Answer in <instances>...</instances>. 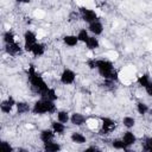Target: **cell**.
I'll list each match as a JSON object with an SVG mask.
<instances>
[{
  "label": "cell",
  "mask_w": 152,
  "mask_h": 152,
  "mask_svg": "<svg viewBox=\"0 0 152 152\" xmlns=\"http://www.w3.org/2000/svg\"><path fill=\"white\" fill-rule=\"evenodd\" d=\"M84 45L87 46V49L89 51H95V50H97L101 46V43H100V40H99V38L96 36H93L91 34Z\"/></svg>",
  "instance_id": "cell-15"
},
{
  "label": "cell",
  "mask_w": 152,
  "mask_h": 152,
  "mask_svg": "<svg viewBox=\"0 0 152 152\" xmlns=\"http://www.w3.org/2000/svg\"><path fill=\"white\" fill-rule=\"evenodd\" d=\"M137 82L139 83V86H141L142 88H145L150 82H151V78H150V75H147V74H142V75H140V76H138V78H137Z\"/></svg>",
  "instance_id": "cell-24"
},
{
  "label": "cell",
  "mask_w": 152,
  "mask_h": 152,
  "mask_svg": "<svg viewBox=\"0 0 152 152\" xmlns=\"http://www.w3.org/2000/svg\"><path fill=\"white\" fill-rule=\"evenodd\" d=\"M63 43L66 46H69V48H75V46H77V44L80 43V40H78V38H77L76 34H65L63 37Z\"/></svg>",
  "instance_id": "cell-16"
},
{
  "label": "cell",
  "mask_w": 152,
  "mask_h": 152,
  "mask_svg": "<svg viewBox=\"0 0 152 152\" xmlns=\"http://www.w3.org/2000/svg\"><path fill=\"white\" fill-rule=\"evenodd\" d=\"M2 40L5 44H10V43H14L15 42V36L11 30H7L2 33Z\"/></svg>",
  "instance_id": "cell-23"
},
{
  "label": "cell",
  "mask_w": 152,
  "mask_h": 152,
  "mask_svg": "<svg viewBox=\"0 0 152 152\" xmlns=\"http://www.w3.org/2000/svg\"><path fill=\"white\" fill-rule=\"evenodd\" d=\"M77 38H78V40H80V43H83V44H86L87 43V40L89 39V37H90V32L88 31V28H81V30H78V32H77Z\"/></svg>",
  "instance_id": "cell-21"
},
{
  "label": "cell",
  "mask_w": 152,
  "mask_h": 152,
  "mask_svg": "<svg viewBox=\"0 0 152 152\" xmlns=\"http://www.w3.org/2000/svg\"><path fill=\"white\" fill-rule=\"evenodd\" d=\"M17 110H18V114H24V113H28L31 110L30 106L26 103V102H17Z\"/></svg>",
  "instance_id": "cell-25"
},
{
  "label": "cell",
  "mask_w": 152,
  "mask_h": 152,
  "mask_svg": "<svg viewBox=\"0 0 152 152\" xmlns=\"http://www.w3.org/2000/svg\"><path fill=\"white\" fill-rule=\"evenodd\" d=\"M80 15H81V19L87 24H90V23H93L95 20H99L97 11L88 8V7H84V6L80 7Z\"/></svg>",
  "instance_id": "cell-5"
},
{
  "label": "cell",
  "mask_w": 152,
  "mask_h": 152,
  "mask_svg": "<svg viewBox=\"0 0 152 152\" xmlns=\"http://www.w3.org/2000/svg\"><path fill=\"white\" fill-rule=\"evenodd\" d=\"M30 53H32L34 57H40V56H43V55L45 53V45H44L43 43L37 42V43L32 46Z\"/></svg>",
  "instance_id": "cell-17"
},
{
  "label": "cell",
  "mask_w": 152,
  "mask_h": 152,
  "mask_svg": "<svg viewBox=\"0 0 152 152\" xmlns=\"http://www.w3.org/2000/svg\"><path fill=\"white\" fill-rule=\"evenodd\" d=\"M112 146H113L115 150H128L121 138H120V139H114V140L112 141Z\"/></svg>",
  "instance_id": "cell-27"
},
{
  "label": "cell",
  "mask_w": 152,
  "mask_h": 152,
  "mask_svg": "<svg viewBox=\"0 0 152 152\" xmlns=\"http://www.w3.org/2000/svg\"><path fill=\"white\" fill-rule=\"evenodd\" d=\"M86 125L88 126V128L89 129H91V131H95L101 124H99V121L96 120V119H87V122H86Z\"/></svg>",
  "instance_id": "cell-28"
},
{
  "label": "cell",
  "mask_w": 152,
  "mask_h": 152,
  "mask_svg": "<svg viewBox=\"0 0 152 152\" xmlns=\"http://www.w3.org/2000/svg\"><path fill=\"white\" fill-rule=\"evenodd\" d=\"M70 122H71V125H74L76 127H80V126L86 125L87 118H86L84 114H82L80 112H75V113H72L70 115Z\"/></svg>",
  "instance_id": "cell-9"
},
{
  "label": "cell",
  "mask_w": 152,
  "mask_h": 152,
  "mask_svg": "<svg viewBox=\"0 0 152 152\" xmlns=\"http://www.w3.org/2000/svg\"><path fill=\"white\" fill-rule=\"evenodd\" d=\"M0 150H1V151H4V152H12L14 148H13V146H12L8 141L2 140V141L0 142Z\"/></svg>",
  "instance_id": "cell-29"
},
{
  "label": "cell",
  "mask_w": 152,
  "mask_h": 152,
  "mask_svg": "<svg viewBox=\"0 0 152 152\" xmlns=\"http://www.w3.org/2000/svg\"><path fill=\"white\" fill-rule=\"evenodd\" d=\"M55 114H56V120H58V121H61L63 124L70 122V114H69V112H66V110H58Z\"/></svg>",
  "instance_id": "cell-20"
},
{
  "label": "cell",
  "mask_w": 152,
  "mask_h": 152,
  "mask_svg": "<svg viewBox=\"0 0 152 152\" xmlns=\"http://www.w3.org/2000/svg\"><path fill=\"white\" fill-rule=\"evenodd\" d=\"M76 72L70 68H64L59 75V82L64 86H70L76 81Z\"/></svg>",
  "instance_id": "cell-6"
},
{
  "label": "cell",
  "mask_w": 152,
  "mask_h": 152,
  "mask_svg": "<svg viewBox=\"0 0 152 152\" xmlns=\"http://www.w3.org/2000/svg\"><path fill=\"white\" fill-rule=\"evenodd\" d=\"M144 89H145L146 94H147L150 97H152V81H151V82H150V83H148Z\"/></svg>",
  "instance_id": "cell-31"
},
{
  "label": "cell",
  "mask_w": 152,
  "mask_h": 152,
  "mask_svg": "<svg viewBox=\"0 0 152 152\" xmlns=\"http://www.w3.org/2000/svg\"><path fill=\"white\" fill-rule=\"evenodd\" d=\"M145 151H150L152 152V137H148L145 139V142H144V147H142Z\"/></svg>",
  "instance_id": "cell-30"
},
{
  "label": "cell",
  "mask_w": 152,
  "mask_h": 152,
  "mask_svg": "<svg viewBox=\"0 0 152 152\" xmlns=\"http://www.w3.org/2000/svg\"><path fill=\"white\" fill-rule=\"evenodd\" d=\"M103 30H104V26L100 20H95V21L88 24V31L93 36H96V37L101 36L103 33Z\"/></svg>",
  "instance_id": "cell-8"
},
{
  "label": "cell",
  "mask_w": 152,
  "mask_h": 152,
  "mask_svg": "<svg viewBox=\"0 0 152 152\" xmlns=\"http://www.w3.org/2000/svg\"><path fill=\"white\" fill-rule=\"evenodd\" d=\"M23 39H24V51L31 52L32 46L38 42V36L36 32L31 30H26L23 34Z\"/></svg>",
  "instance_id": "cell-4"
},
{
  "label": "cell",
  "mask_w": 152,
  "mask_h": 152,
  "mask_svg": "<svg viewBox=\"0 0 152 152\" xmlns=\"http://www.w3.org/2000/svg\"><path fill=\"white\" fill-rule=\"evenodd\" d=\"M121 139H122V141L125 142V145L127 146V148L132 147V146L137 142V140H138V138H137L135 133H133L131 129H128V131L124 132V134H122Z\"/></svg>",
  "instance_id": "cell-10"
},
{
  "label": "cell",
  "mask_w": 152,
  "mask_h": 152,
  "mask_svg": "<svg viewBox=\"0 0 152 152\" xmlns=\"http://www.w3.org/2000/svg\"><path fill=\"white\" fill-rule=\"evenodd\" d=\"M96 150H99V148L95 147V146H90V147H87L86 148V151H96Z\"/></svg>",
  "instance_id": "cell-32"
},
{
  "label": "cell",
  "mask_w": 152,
  "mask_h": 152,
  "mask_svg": "<svg viewBox=\"0 0 152 152\" xmlns=\"http://www.w3.org/2000/svg\"><path fill=\"white\" fill-rule=\"evenodd\" d=\"M15 106H17L15 100H14L12 96H8L7 99H5V100L1 101L0 109H1V112H2L4 114H10V113L13 110V108H14Z\"/></svg>",
  "instance_id": "cell-7"
},
{
  "label": "cell",
  "mask_w": 152,
  "mask_h": 152,
  "mask_svg": "<svg viewBox=\"0 0 152 152\" xmlns=\"http://www.w3.org/2000/svg\"><path fill=\"white\" fill-rule=\"evenodd\" d=\"M135 119L133 118V116H129V115H127V116H124L122 118V125H124V127H126L127 129H132L134 126H135Z\"/></svg>",
  "instance_id": "cell-22"
},
{
  "label": "cell",
  "mask_w": 152,
  "mask_h": 152,
  "mask_svg": "<svg viewBox=\"0 0 152 152\" xmlns=\"http://www.w3.org/2000/svg\"><path fill=\"white\" fill-rule=\"evenodd\" d=\"M44 150L48 152H57V151L62 150V146L59 142H55L53 140H51V141H48L44 144Z\"/></svg>",
  "instance_id": "cell-19"
},
{
  "label": "cell",
  "mask_w": 152,
  "mask_h": 152,
  "mask_svg": "<svg viewBox=\"0 0 152 152\" xmlns=\"http://www.w3.org/2000/svg\"><path fill=\"white\" fill-rule=\"evenodd\" d=\"M65 125L66 124H63V122H61L58 120H55V121L51 122V128H52V131L56 134H63L65 132V129H66V126Z\"/></svg>",
  "instance_id": "cell-18"
},
{
  "label": "cell",
  "mask_w": 152,
  "mask_h": 152,
  "mask_svg": "<svg viewBox=\"0 0 152 152\" xmlns=\"http://www.w3.org/2000/svg\"><path fill=\"white\" fill-rule=\"evenodd\" d=\"M70 140H71V142H74V144L83 145V144L87 142V137H86L83 133L75 131V132H71V134H70Z\"/></svg>",
  "instance_id": "cell-13"
},
{
  "label": "cell",
  "mask_w": 152,
  "mask_h": 152,
  "mask_svg": "<svg viewBox=\"0 0 152 152\" xmlns=\"http://www.w3.org/2000/svg\"><path fill=\"white\" fill-rule=\"evenodd\" d=\"M17 2L18 4H28L30 0H17Z\"/></svg>",
  "instance_id": "cell-33"
},
{
  "label": "cell",
  "mask_w": 152,
  "mask_h": 152,
  "mask_svg": "<svg viewBox=\"0 0 152 152\" xmlns=\"http://www.w3.org/2000/svg\"><path fill=\"white\" fill-rule=\"evenodd\" d=\"M96 70L106 81H116L119 80V72L115 71L114 65L110 61L106 58L96 59Z\"/></svg>",
  "instance_id": "cell-2"
},
{
  "label": "cell",
  "mask_w": 152,
  "mask_h": 152,
  "mask_svg": "<svg viewBox=\"0 0 152 152\" xmlns=\"http://www.w3.org/2000/svg\"><path fill=\"white\" fill-rule=\"evenodd\" d=\"M55 134H56V133L52 131V128H45V129H42V131H40V133H39V139H40V141H42L43 144H45V142H48V141L53 140Z\"/></svg>",
  "instance_id": "cell-12"
},
{
  "label": "cell",
  "mask_w": 152,
  "mask_h": 152,
  "mask_svg": "<svg viewBox=\"0 0 152 152\" xmlns=\"http://www.w3.org/2000/svg\"><path fill=\"white\" fill-rule=\"evenodd\" d=\"M21 49H24V48H21L17 42L10 43V44H5V50H6V52H7L10 56H15V55L20 53Z\"/></svg>",
  "instance_id": "cell-14"
},
{
  "label": "cell",
  "mask_w": 152,
  "mask_h": 152,
  "mask_svg": "<svg viewBox=\"0 0 152 152\" xmlns=\"http://www.w3.org/2000/svg\"><path fill=\"white\" fill-rule=\"evenodd\" d=\"M56 104L55 101L49 100L46 97H40L34 102V104L31 108V112L34 115H44V114H53L56 113Z\"/></svg>",
  "instance_id": "cell-3"
},
{
  "label": "cell",
  "mask_w": 152,
  "mask_h": 152,
  "mask_svg": "<svg viewBox=\"0 0 152 152\" xmlns=\"http://www.w3.org/2000/svg\"><path fill=\"white\" fill-rule=\"evenodd\" d=\"M100 126H101L102 132H104L106 134H108V133H110L115 128V121L112 120V119H109V118H102Z\"/></svg>",
  "instance_id": "cell-11"
},
{
  "label": "cell",
  "mask_w": 152,
  "mask_h": 152,
  "mask_svg": "<svg viewBox=\"0 0 152 152\" xmlns=\"http://www.w3.org/2000/svg\"><path fill=\"white\" fill-rule=\"evenodd\" d=\"M28 81H30L31 88L33 89L34 93H37L40 97H46L48 96V93H49L51 87L48 86L45 80L34 70L33 66H31L30 70H28Z\"/></svg>",
  "instance_id": "cell-1"
},
{
  "label": "cell",
  "mask_w": 152,
  "mask_h": 152,
  "mask_svg": "<svg viewBox=\"0 0 152 152\" xmlns=\"http://www.w3.org/2000/svg\"><path fill=\"white\" fill-rule=\"evenodd\" d=\"M148 110H150V108H148V106H147L145 102H138V103H137V112H138L140 115L147 114Z\"/></svg>",
  "instance_id": "cell-26"
}]
</instances>
